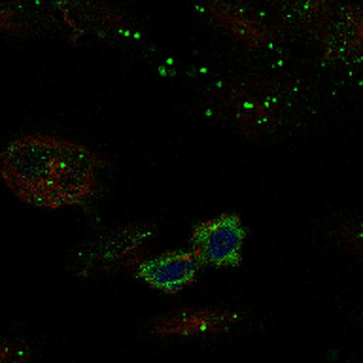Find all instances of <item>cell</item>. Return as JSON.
<instances>
[{
  "mask_svg": "<svg viewBox=\"0 0 363 363\" xmlns=\"http://www.w3.org/2000/svg\"><path fill=\"white\" fill-rule=\"evenodd\" d=\"M308 101L303 79L288 76H254L229 85L214 110L238 133L271 136L295 123Z\"/></svg>",
  "mask_w": 363,
  "mask_h": 363,
  "instance_id": "7a4b0ae2",
  "label": "cell"
},
{
  "mask_svg": "<svg viewBox=\"0 0 363 363\" xmlns=\"http://www.w3.org/2000/svg\"><path fill=\"white\" fill-rule=\"evenodd\" d=\"M106 159L79 142L50 135H23L2 153V178L23 203L59 208L101 195L96 170Z\"/></svg>",
  "mask_w": 363,
  "mask_h": 363,
  "instance_id": "6da1fadb",
  "label": "cell"
},
{
  "mask_svg": "<svg viewBox=\"0 0 363 363\" xmlns=\"http://www.w3.org/2000/svg\"><path fill=\"white\" fill-rule=\"evenodd\" d=\"M339 2L335 0H288L274 4V16L286 33H301L320 45Z\"/></svg>",
  "mask_w": 363,
  "mask_h": 363,
  "instance_id": "9c48e42d",
  "label": "cell"
},
{
  "mask_svg": "<svg viewBox=\"0 0 363 363\" xmlns=\"http://www.w3.org/2000/svg\"><path fill=\"white\" fill-rule=\"evenodd\" d=\"M354 320L359 325V329H363V306H359L356 312H354Z\"/></svg>",
  "mask_w": 363,
  "mask_h": 363,
  "instance_id": "7c38bea8",
  "label": "cell"
},
{
  "mask_svg": "<svg viewBox=\"0 0 363 363\" xmlns=\"http://www.w3.org/2000/svg\"><path fill=\"white\" fill-rule=\"evenodd\" d=\"M325 233L335 246L363 263V218L356 216H331L325 221Z\"/></svg>",
  "mask_w": 363,
  "mask_h": 363,
  "instance_id": "30bf717a",
  "label": "cell"
},
{
  "mask_svg": "<svg viewBox=\"0 0 363 363\" xmlns=\"http://www.w3.org/2000/svg\"><path fill=\"white\" fill-rule=\"evenodd\" d=\"M322 59L345 67L363 59V4H339L320 42Z\"/></svg>",
  "mask_w": 363,
  "mask_h": 363,
  "instance_id": "52a82bcc",
  "label": "cell"
},
{
  "mask_svg": "<svg viewBox=\"0 0 363 363\" xmlns=\"http://www.w3.org/2000/svg\"><path fill=\"white\" fill-rule=\"evenodd\" d=\"M246 320L242 312L220 306L206 308H176L146 323L147 331L155 337H216L229 333Z\"/></svg>",
  "mask_w": 363,
  "mask_h": 363,
  "instance_id": "8992f818",
  "label": "cell"
},
{
  "mask_svg": "<svg viewBox=\"0 0 363 363\" xmlns=\"http://www.w3.org/2000/svg\"><path fill=\"white\" fill-rule=\"evenodd\" d=\"M246 227L237 214H220L193 227L189 252L201 265L237 267L242 259Z\"/></svg>",
  "mask_w": 363,
  "mask_h": 363,
  "instance_id": "5b68a950",
  "label": "cell"
},
{
  "mask_svg": "<svg viewBox=\"0 0 363 363\" xmlns=\"http://www.w3.org/2000/svg\"><path fill=\"white\" fill-rule=\"evenodd\" d=\"M199 10L210 21L233 34L250 48L277 50L284 44L286 30L274 13L244 4V2H204Z\"/></svg>",
  "mask_w": 363,
  "mask_h": 363,
  "instance_id": "277c9868",
  "label": "cell"
},
{
  "mask_svg": "<svg viewBox=\"0 0 363 363\" xmlns=\"http://www.w3.org/2000/svg\"><path fill=\"white\" fill-rule=\"evenodd\" d=\"M199 267L201 263L191 252L170 250L150 259H140L133 272L159 291L176 294L197 280Z\"/></svg>",
  "mask_w": 363,
  "mask_h": 363,
  "instance_id": "ba28073f",
  "label": "cell"
},
{
  "mask_svg": "<svg viewBox=\"0 0 363 363\" xmlns=\"http://www.w3.org/2000/svg\"><path fill=\"white\" fill-rule=\"evenodd\" d=\"M157 231L152 221H135L112 227L87 238L72 250L68 257V269L82 278H96L118 271H133Z\"/></svg>",
  "mask_w": 363,
  "mask_h": 363,
  "instance_id": "3957f363",
  "label": "cell"
},
{
  "mask_svg": "<svg viewBox=\"0 0 363 363\" xmlns=\"http://www.w3.org/2000/svg\"><path fill=\"white\" fill-rule=\"evenodd\" d=\"M28 348L19 340H4L0 348V363H27Z\"/></svg>",
  "mask_w": 363,
  "mask_h": 363,
  "instance_id": "8fae6325",
  "label": "cell"
}]
</instances>
